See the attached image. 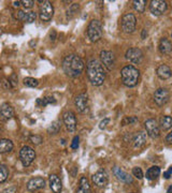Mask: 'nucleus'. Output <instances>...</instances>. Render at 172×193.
<instances>
[{"mask_svg": "<svg viewBox=\"0 0 172 193\" xmlns=\"http://www.w3.org/2000/svg\"><path fill=\"white\" fill-rule=\"evenodd\" d=\"M36 159V152L29 146H24L19 151V160H21L23 166H29Z\"/></svg>", "mask_w": 172, "mask_h": 193, "instance_id": "obj_6", "label": "nucleus"}, {"mask_svg": "<svg viewBox=\"0 0 172 193\" xmlns=\"http://www.w3.org/2000/svg\"><path fill=\"white\" fill-rule=\"evenodd\" d=\"M138 118H137L136 116H131V117H126L125 119L123 120V124L125 126V124H136V122H138Z\"/></svg>", "mask_w": 172, "mask_h": 193, "instance_id": "obj_36", "label": "nucleus"}, {"mask_svg": "<svg viewBox=\"0 0 172 193\" xmlns=\"http://www.w3.org/2000/svg\"><path fill=\"white\" fill-rule=\"evenodd\" d=\"M100 59H101V62L102 64L105 66L109 71L114 68V64H115V56L112 52L110 51H102L100 53Z\"/></svg>", "mask_w": 172, "mask_h": 193, "instance_id": "obj_12", "label": "nucleus"}, {"mask_svg": "<svg viewBox=\"0 0 172 193\" xmlns=\"http://www.w3.org/2000/svg\"><path fill=\"white\" fill-rule=\"evenodd\" d=\"M14 116V109L9 103L0 105V120H9Z\"/></svg>", "mask_w": 172, "mask_h": 193, "instance_id": "obj_17", "label": "nucleus"}, {"mask_svg": "<svg viewBox=\"0 0 172 193\" xmlns=\"http://www.w3.org/2000/svg\"><path fill=\"white\" fill-rule=\"evenodd\" d=\"M15 17H16L19 21H22L23 22V19H24V17H25V12H23V11H17V13L15 14Z\"/></svg>", "mask_w": 172, "mask_h": 193, "instance_id": "obj_43", "label": "nucleus"}, {"mask_svg": "<svg viewBox=\"0 0 172 193\" xmlns=\"http://www.w3.org/2000/svg\"><path fill=\"white\" fill-rule=\"evenodd\" d=\"M2 86H3V88H6V89L12 88V85H11V83H10L9 79H2Z\"/></svg>", "mask_w": 172, "mask_h": 193, "instance_id": "obj_42", "label": "nucleus"}, {"mask_svg": "<svg viewBox=\"0 0 172 193\" xmlns=\"http://www.w3.org/2000/svg\"><path fill=\"white\" fill-rule=\"evenodd\" d=\"M9 177V170L6 165L0 164V182H4Z\"/></svg>", "mask_w": 172, "mask_h": 193, "instance_id": "obj_31", "label": "nucleus"}, {"mask_svg": "<svg viewBox=\"0 0 172 193\" xmlns=\"http://www.w3.org/2000/svg\"><path fill=\"white\" fill-rule=\"evenodd\" d=\"M121 76H122V82L125 86L127 87H135L139 83V77H140V72L133 66H126L124 67L121 71Z\"/></svg>", "mask_w": 172, "mask_h": 193, "instance_id": "obj_3", "label": "nucleus"}, {"mask_svg": "<svg viewBox=\"0 0 172 193\" xmlns=\"http://www.w3.org/2000/svg\"><path fill=\"white\" fill-rule=\"evenodd\" d=\"M50 38H51V40H52V41H54V40H55V38H56V31H55V30H53V31L51 32Z\"/></svg>", "mask_w": 172, "mask_h": 193, "instance_id": "obj_45", "label": "nucleus"}, {"mask_svg": "<svg viewBox=\"0 0 172 193\" xmlns=\"http://www.w3.org/2000/svg\"><path fill=\"white\" fill-rule=\"evenodd\" d=\"M131 193H135V192H131Z\"/></svg>", "mask_w": 172, "mask_h": 193, "instance_id": "obj_51", "label": "nucleus"}, {"mask_svg": "<svg viewBox=\"0 0 172 193\" xmlns=\"http://www.w3.org/2000/svg\"><path fill=\"white\" fill-rule=\"evenodd\" d=\"M133 8L138 13H144L145 11V4L146 1L145 0H133Z\"/></svg>", "mask_w": 172, "mask_h": 193, "instance_id": "obj_28", "label": "nucleus"}, {"mask_svg": "<svg viewBox=\"0 0 172 193\" xmlns=\"http://www.w3.org/2000/svg\"><path fill=\"white\" fill-rule=\"evenodd\" d=\"M79 144H80V137L79 136H74V139H73V141L71 143V148L72 149H78Z\"/></svg>", "mask_w": 172, "mask_h": 193, "instance_id": "obj_38", "label": "nucleus"}, {"mask_svg": "<svg viewBox=\"0 0 172 193\" xmlns=\"http://www.w3.org/2000/svg\"><path fill=\"white\" fill-rule=\"evenodd\" d=\"M13 143L11 140L2 139L0 140V154H8L13 149Z\"/></svg>", "mask_w": 172, "mask_h": 193, "instance_id": "obj_23", "label": "nucleus"}, {"mask_svg": "<svg viewBox=\"0 0 172 193\" xmlns=\"http://www.w3.org/2000/svg\"><path fill=\"white\" fill-rule=\"evenodd\" d=\"M166 142H168L169 144H172V132H170V133L166 136Z\"/></svg>", "mask_w": 172, "mask_h": 193, "instance_id": "obj_44", "label": "nucleus"}, {"mask_svg": "<svg viewBox=\"0 0 172 193\" xmlns=\"http://www.w3.org/2000/svg\"><path fill=\"white\" fill-rule=\"evenodd\" d=\"M110 122V119L109 118H105L103 120H101L100 121V124H99V128L101 130H103V129H105V127L108 126V124Z\"/></svg>", "mask_w": 172, "mask_h": 193, "instance_id": "obj_40", "label": "nucleus"}, {"mask_svg": "<svg viewBox=\"0 0 172 193\" xmlns=\"http://www.w3.org/2000/svg\"><path fill=\"white\" fill-rule=\"evenodd\" d=\"M144 127H145L146 133L152 139H157L159 135H160V127H159L158 122L156 121V119L154 118L148 119L144 122Z\"/></svg>", "mask_w": 172, "mask_h": 193, "instance_id": "obj_8", "label": "nucleus"}, {"mask_svg": "<svg viewBox=\"0 0 172 193\" xmlns=\"http://www.w3.org/2000/svg\"><path fill=\"white\" fill-rule=\"evenodd\" d=\"M36 17H37V14L35 12H28V13H25V17L23 19L24 23H27V24H31L36 21Z\"/></svg>", "mask_w": 172, "mask_h": 193, "instance_id": "obj_33", "label": "nucleus"}, {"mask_svg": "<svg viewBox=\"0 0 172 193\" xmlns=\"http://www.w3.org/2000/svg\"><path fill=\"white\" fill-rule=\"evenodd\" d=\"M87 77L94 86H100L105 79V72L102 63L97 59H92L87 63Z\"/></svg>", "mask_w": 172, "mask_h": 193, "instance_id": "obj_2", "label": "nucleus"}, {"mask_svg": "<svg viewBox=\"0 0 172 193\" xmlns=\"http://www.w3.org/2000/svg\"><path fill=\"white\" fill-rule=\"evenodd\" d=\"M167 193H172V186H170L168 188V190H167Z\"/></svg>", "mask_w": 172, "mask_h": 193, "instance_id": "obj_49", "label": "nucleus"}, {"mask_svg": "<svg viewBox=\"0 0 172 193\" xmlns=\"http://www.w3.org/2000/svg\"><path fill=\"white\" fill-rule=\"evenodd\" d=\"M170 176H171V174H170L169 172H165V173H164V178L169 179V178H170Z\"/></svg>", "mask_w": 172, "mask_h": 193, "instance_id": "obj_47", "label": "nucleus"}, {"mask_svg": "<svg viewBox=\"0 0 172 193\" xmlns=\"http://www.w3.org/2000/svg\"><path fill=\"white\" fill-rule=\"evenodd\" d=\"M160 175V169L158 166H151L150 169L146 171L145 177L148 180H154Z\"/></svg>", "mask_w": 172, "mask_h": 193, "instance_id": "obj_26", "label": "nucleus"}, {"mask_svg": "<svg viewBox=\"0 0 172 193\" xmlns=\"http://www.w3.org/2000/svg\"><path fill=\"white\" fill-rule=\"evenodd\" d=\"M19 4H21V1H14V2H13V6H14L15 8L19 7Z\"/></svg>", "mask_w": 172, "mask_h": 193, "instance_id": "obj_48", "label": "nucleus"}, {"mask_svg": "<svg viewBox=\"0 0 172 193\" xmlns=\"http://www.w3.org/2000/svg\"><path fill=\"white\" fill-rule=\"evenodd\" d=\"M16 192H17V187L16 186H11V187L7 188V189H4L2 193H16Z\"/></svg>", "mask_w": 172, "mask_h": 193, "instance_id": "obj_39", "label": "nucleus"}, {"mask_svg": "<svg viewBox=\"0 0 172 193\" xmlns=\"http://www.w3.org/2000/svg\"><path fill=\"white\" fill-rule=\"evenodd\" d=\"M21 3L24 6V8H26V9H30V8L34 7L35 2L32 1V0H23V1H21Z\"/></svg>", "mask_w": 172, "mask_h": 193, "instance_id": "obj_37", "label": "nucleus"}, {"mask_svg": "<svg viewBox=\"0 0 172 193\" xmlns=\"http://www.w3.org/2000/svg\"><path fill=\"white\" fill-rule=\"evenodd\" d=\"M126 59L133 63H141L143 60V53L138 47H131L126 52Z\"/></svg>", "mask_w": 172, "mask_h": 193, "instance_id": "obj_11", "label": "nucleus"}, {"mask_svg": "<svg viewBox=\"0 0 172 193\" xmlns=\"http://www.w3.org/2000/svg\"><path fill=\"white\" fill-rule=\"evenodd\" d=\"M133 147L135 148H141L146 144V133L145 132H138L133 137Z\"/></svg>", "mask_w": 172, "mask_h": 193, "instance_id": "obj_22", "label": "nucleus"}, {"mask_svg": "<svg viewBox=\"0 0 172 193\" xmlns=\"http://www.w3.org/2000/svg\"><path fill=\"white\" fill-rule=\"evenodd\" d=\"M171 37H172V33H171Z\"/></svg>", "mask_w": 172, "mask_h": 193, "instance_id": "obj_52", "label": "nucleus"}, {"mask_svg": "<svg viewBox=\"0 0 172 193\" xmlns=\"http://www.w3.org/2000/svg\"><path fill=\"white\" fill-rule=\"evenodd\" d=\"M137 18L132 13L125 14L122 18V29L126 33H132L136 30Z\"/></svg>", "mask_w": 172, "mask_h": 193, "instance_id": "obj_7", "label": "nucleus"}, {"mask_svg": "<svg viewBox=\"0 0 172 193\" xmlns=\"http://www.w3.org/2000/svg\"><path fill=\"white\" fill-rule=\"evenodd\" d=\"M80 10V4L79 3H73L69 7V9L67 10V18L71 19L77 15V13Z\"/></svg>", "mask_w": 172, "mask_h": 193, "instance_id": "obj_27", "label": "nucleus"}, {"mask_svg": "<svg viewBox=\"0 0 172 193\" xmlns=\"http://www.w3.org/2000/svg\"><path fill=\"white\" fill-rule=\"evenodd\" d=\"M60 127H62V122H60V120H55V121L52 122L51 126L47 128V132H49L50 134H56L60 130Z\"/></svg>", "mask_w": 172, "mask_h": 193, "instance_id": "obj_29", "label": "nucleus"}, {"mask_svg": "<svg viewBox=\"0 0 172 193\" xmlns=\"http://www.w3.org/2000/svg\"><path fill=\"white\" fill-rule=\"evenodd\" d=\"M169 173H170V174H172V166H170L169 167V171H168Z\"/></svg>", "mask_w": 172, "mask_h": 193, "instance_id": "obj_50", "label": "nucleus"}, {"mask_svg": "<svg viewBox=\"0 0 172 193\" xmlns=\"http://www.w3.org/2000/svg\"><path fill=\"white\" fill-rule=\"evenodd\" d=\"M167 9H168V4L164 0H153V1H151L150 11L155 16L163 15L167 11Z\"/></svg>", "mask_w": 172, "mask_h": 193, "instance_id": "obj_9", "label": "nucleus"}, {"mask_svg": "<svg viewBox=\"0 0 172 193\" xmlns=\"http://www.w3.org/2000/svg\"><path fill=\"white\" fill-rule=\"evenodd\" d=\"M9 81H10V83H11V85H12V88H14V87H16V85H17L16 75L13 74V75H12V76L9 79Z\"/></svg>", "mask_w": 172, "mask_h": 193, "instance_id": "obj_41", "label": "nucleus"}, {"mask_svg": "<svg viewBox=\"0 0 172 193\" xmlns=\"http://www.w3.org/2000/svg\"><path fill=\"white\" fill-rule=\"evenodd\" d=\"M62 66L64 72L70 77H78L84 70V62L82 58L74 54L66 56Z\"/></svg>", "mask_w": 172, "mask_h": 193, "instance_id": "obj_1", "label": "nucleus"}, {"mask_svg": "<svg viewBox=\"0 0 172 193\" xmlns=\"http://www.w3.org/2000/svg\"><path fill=\"white\" fill-rule=\"evenodd\" d=\"M45 187V180L42 177H34L27 182V190L28 191H37Z\"/></svg>", "mask_w": 172, "mask_h": 193, "instance_id": "obj_16", "label": "nucleus"}, {"mask_svg": "<svg viewBox=\"0 0 172 193\" xmlns=\"http://www.w3.org/2000/svg\"><path fill=\"white\" fill-rule=\"evenodd\" d=\"M62 119H64V124L67 130L69 132H74L75 129H77V117H75L74 113L71 111H67L62 116Z\"/></svg>", "mask_w": 172, "mask_h": 193, "instance_id": "obj_13", "label": "nucleus"}, {"mask_svg": "<svg viewBox=\"0 0 172 193\" xmlns=\"http://www.w3.org/2000/svg\"><path fill=\"white\" fill-rule=\"evenodd\" d=\"M92 179H93V182L97 187H105L109 181V176L107 172L103 171V170H100V171H98L97 173H95L93 175Z\"/></svg>", "mask_w": 172, "mask_h": 193, "instance_id": "obj_15", "label": "nucleus"}, {"mask_svg": "<svg viewBox=\"0 0 172 193\" xmlns=\"http://www.w3.org/2000/svg\"><path fill=\"white\" fill-rule=\"evenodd\" d=\"M146 37H148V31H146V29H143L142 30V34H141V38L144 40V39H146Z\"/></svg>", "mask_w": 172, "mask_h": 193, "instance_id": "obj_46", "label": "nucleus"}, {"mask_svg": "<svg viewBox=\"0 0 172 193\" xmlns=\"http://www.w3.org/2000/svg\"><path fill=\"white\" fill-rule=\"evenodd\" d=\"M132 175L138 179H142L143 178V172L140 167H133L132 169Z\"/></svg>", "mask_w": 172, "mask_h": 193, "instance_id": "obj_35", "label": "nucleus"}, {"mask_svg": "<svg viewBox=\"0 0 172 193\" xmlns=\"http://www.w3.org/2000/svg\"><path fill=\"white\" fill-rule=\"evenodd\" d=\"M113 173H114L116 178L118 180H121L122 182H125V184H132V181H133L132 177H131L128 173H126L125 171H123L122 169H120V167L115 166L114 169H113Z\"/></svg>", "mask_w": 172, "mask_h": 193, "instance_id": "obj_19", "label": "nucleus"}, {"mask_svg": "<svg viewBox=\"0 0 172 193\" xmlns=\"http://www.w3.org/2000/svg\"><path fill=\"white\" fill-rule=\"evenodd\" d=\"M50 180V187L51 190L53 191V193H60L62 190V180L59 179V177L55 174L50 175L49 177Z\"/></svg>", "mask_w": 172, "mask_h": 193, "instance_id": "obj_18", "label": "nucleus"}, {"mask_svg": "<svg viewBox=\"0 0 172 193\" xmlns=\"http://www.w3.org/2000/svg\"><path fill=\"white\" fill-rule=\"evenodd\" d=\"M170 99V92L166 88H158L154 94V101L158 106H164Z\"/></svg>", "mask_w": 172, "mask_h": 193, "instance_id": "obj_10", "label": "nucleus"}, {"mask_svg": "<svg viewBox=\"0 0 172 193\" xmlns=\"http://www.w3.org/2000/svg\"><path fill=\"white\" fill-rule=\"evenodd\" d=\"M29 141L31 142L32 144H35V145H40L43 142V139H42L41 135L35 134V135H30Z\"/></svg>", "mask_w": 172, "mask_h": 193, "instance_id": "obj_34", "label": "nucleus"}, {"mask_svg": "<svg viewBox=\"0 0 172 193\" xmlns=\"http://www.w3.org/2000/svg\"><path fill=\"white\" fill-rule=\"evenodd\" d=\"M156 74H157V76L160 79H168L171 77L172 71L167 64H161V66H159L157 68V70H156Z\"/></svg>", "mask_w": 172, "mask_h": 193, "instance_id": "obj_20", "label": "nucleus"}, {"mask_svg": "<svg viewBox=\"0 0 172 193\" xmlns=\"http://www.w3.org/2000/svg\"><path fill=\"white\" fill-rule=\"evenodd\" d=\"M77 193H92L89 182H88L86 177H82L80 179V186H79V189L77 190Z\"/></svg>", "mask_w": 172, "mask_h": 193, "instance_id": "obj_24", "label": "nucleus"}, {"mask_svg": "<svg viewBox=\"0 0 172 193\" xmlns=\"http://www.w3.org/2000/svg\"><path fill=\"white\" fill-rule=\"evenodd\" d=\"M159 51L164 55H169L172 52V43L169 39L163 38L159 42Z\"/></svg>", "mask_w": 172, "mask_h": 193, "instance_id": "obj_21", "label": "nucleus"}, {"mask_svg": "<svg viewBox=\"0 0 172 193\" xmlns=\"http://www.w3.org/2000/svg\"><path fill=\"white\" fill-rule=\"evenodd\" d=\"M159 127L161 130L167 131V130L172 128V117L171 116H163L159 120Z\"/></svg>", "mask_w": 172, "mask_h": 193, "instance_id": "obj_25", "label": "nucleus"}, {"mask_svg": "<svg viewBox=\"0 0 172 193\" xmlns=\"http://www.w3.org/2000/svg\"><path fill=\"white\" fill-rule=\"evenodd\" d=\"M87 36L92 42L99 41L102 37V25L98 19H93L87 27Z\"/></svg>", "mask_w": 172, "mask_h": 193, "instance_id": "obj_4", "label": "nucleus"}, {"mask_svg": "<svg viewBox=\"0 0 172 193\" xmlns=\"http://www.w3.org/2000/svg\"><path fill=\"white\" fill-rule=\"evenodd\" d=\"M40 8H39V16L40 19L43 22H50L54 14V8L50 1H42L39 0Z\"/></svg>", "mask_w": 172, "mask_h": 193, "instance_id": "obj_5", "label": "nucleus"}, {"mask_svg": "<svg viewBox=\"0 0 172 193\" xmlns=\"http://www.w3.org/2000/svg\"><path fill=\"white\" fill-rule=\"evenodd\" d=\"M74 104L77 109L80 113L84 114L88 112V94H81L74 99Z\"/></svg>", "mask_w": 172, "mask_h": 193, "instance_id": "obj_14", "label": "nucleus"}, {"mask_svg": "<svg viewBox=\"0 0 172 193\" xmlns=\"http://www.w3.org/2000/svg\"><path fill=\"white\" fill-rule=\"evenodd\" d=\"M24 85L27 87L35 88V87H37L39 85V82H38V79H34V77H26V79H24Z\"/></svg>", "mask_w": 172, "mask_h": 193, "instance_id": "obj_32", "label": "nucleus"}, {"mask_svg": "<svg viewBox=\"0 0 172 193\" xmlns=\"http://www.w3.org/2000/svg\"><path fill=\"white\" fill-rule=\"evenodd\" d=\"M56 103V100L53 97H45L43 99H38L37 100V104L38 105H42V106H45L47 104H55Z\"/></svg>", "mask_w": 172, "mask_h": 193, "instance_id": "obj_30", "label": "nucleus"}]
</instances>
